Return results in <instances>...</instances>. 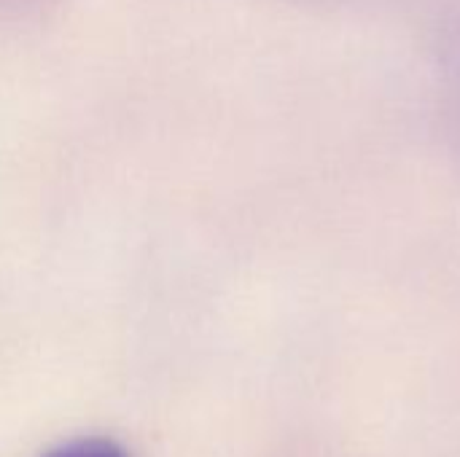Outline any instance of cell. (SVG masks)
<instances>
[{"mask_svg": "<svg viewBox=\"0 0 460 457\" xmlns=\"http://www.w3.org/2000/svg\"><path fill=\"white\" fill-rule=\"evenodd\" d=\"M46 457H127L124 450L108 439H78L70 444L57 447L54 453H49Z\"/></svg>", "mask_w": 460, "mask_h": 457, "instance_id": "1", "label": "cell"}]
</instances>
